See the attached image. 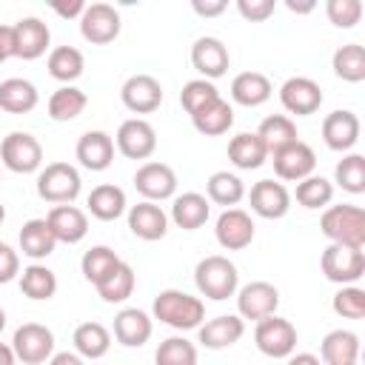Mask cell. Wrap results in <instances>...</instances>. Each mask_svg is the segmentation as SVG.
I'll use <instances>...</instances> for the list:
<instances>
[{
    "mask_svg": "<svg viewBox=\"0 0 365 365\" xmlns=\"http://www.w3.org/2000/svg\"><path fill=\"white\" fill-rule=\"evenodd\" d=\"M277 3L274 0H237V11L248 20V23H262L274 14Z\"/></svg>",
    "mask_w": 365,
    "mask_h": 365,
    "instance_id": "obj_49",
    "label": "cell"
},
{
    "mask_svg": "<svg viewBox=\"0 0 365 365\" xmlns=\"http://www.w3.org/2000/svg\"><path fill=\"white\" fill-rule=\"evenodd\" d=\"M3 220H6V205L0 202V225H3Z\"/></svg>",
    "mask_w": 365,
    "mask_h": 365,
    "instance_id": "obj_59",
    "label": "cell"
},
{
    "mask_svg": "<svg viewBox=\"0 0 365 365\" xmlns=\"http://www.w3.org/2000/svg\"><path fill=\"white\" fill-rule=\"evenodd\" d=\"M285 6L294 11V14H308V11H314L317 9V3L314 0H308V3H297V0H285Z\"/></svg>",
    "mask_w": 365,
    "mask_h": 365,
    "instance_id": "obj_56",
    "label": "cell"
},
{
    "mask_svg": "<svg viewBox=\"0 0 365 365\" xmlns=\"http://www.w3.org/2000/svg\"><path fill=\"white\" fill-rule=\"evenodd\" d=\"M120 11L108 3H91L80 14V34L91 46H106L120 34Z\"/></svg>",
    "mask_w": 365,
    "mask_h": 365,
    "instance_id": "obj_11",
    "label": "cell"
},
{
    "mask_svg": "<svg viewBox=\"0 0 365 365\" xmlns=\"http://www.w3.org/2000/svg\"><path fill=\"white\" fill-rule=\"evenodd\" d=\"M14 277H20V254L11 245L0 242V285L11 282Z\"/></svg>",
    "mask_w": 365,
    "mask_h": 365,
    "instance_id": "obj_50",
    "label": "cell"
},
{
    "mask_svg": "<svg viewBox=\"0 0 365 365\" xmlns=\"http://www.w3.org/2000/svg\"><path fill=\"white\" fill-rule=\"evenodd\" d=\"M279 308V291L277 285L265 282V279H254L242 288H237V317L240 319H265L271 314H277Z\"/></svg>",
    "mask_w": 365,
    "mask_h": 365,
    "instance_id": "obj_10",
    "label": "cell"
},
{
    "mask_svg": "<svg viewBox=\"0 0 365 365\" xmlns=\"http://www.w3.org/2000/svg\"><path fill=\"white\" fill-rule=\"evenodd\" d=\"M48 365H86V359L77 351H60V354H51Z\"/></svg>",
    "mask_w": 365,
    "mask_h": 365,
    "instance_id": "obj_54",
    "label": "cell"
},
{
    "mask_svg": "<svg viewBox=\"0 0 365 365\" xmlns=\"http://www.w3.org/2000/svg\"><path fill=\"white\" fill-rule=\"evenodd\" d=\"M257 137L262 140L268 157L277 154L279 148H285V145H291V143L299 140V137H297V123H294L288 114H271V117H265V120L259 123V128H257Z\"/></svg>",
    "mask_w": 365,
    "mask_h": 365,
    "instance_id": "obj_33",
    "label": "cell"
},
{
    "mask_svg": "<svg viewBox=\"0 0 365 365\" xmlns=\"http://www.w3.org/2000/svg\"><path fill=\"white\" fill-rule=\"evenodd\" d=\"M0 365H17V356H14L11 345H6V342H0Z\"/></svg>",
    "mask_w": 365,
    "mask_h": 365,
    "instance_id": "obj_57",
    "label": "cell"
},
{
    "mask_svg": "<svg viewBox=\"0 0 365 365\" xmlns=\"http://www.w3.org/2000/svg\"><path fill=\"white\" fill-rule=\"evenodd\" d=\"M57 240L48 228L46 220H29L23 228H20V251L31 259H46L51 251H54Z\"/></svg>",
    "mask_w": 365,
    "mask_h": 365,
    "instance_id": "obj_37",
    "label": "cell"
},
{
    "mask_svg": "<svg viewBox=\"0 0 365 365\" xmlns=\"http://www.w3.org/2000/svg\"><path fill=\"white\" fill-rule=\"evenodd\" d=\"M46 222H48L54 240L66 242V245H74L88 234V214L77 205H54L46 214Z\"/></svg>",
    "mask_w": 365,
    "mask_h": 365,
    "instance_id": "obj_22",
    "label": "cell"
},
{
    "mask_svg": "<svg viewBox=\"0 0 365 365\" xmlns=\"http://www.w3.org/2000/svg\"><path fill=\"white\" fill-rule=\"evenodd\" d=\"M194 282H197V291L214 302H222L228 297L237 294V285H240V274H237V265L222 257V254H211V257H202L194 268Z\"/></svg>",
    "mask_w": 365,
    "mask_h": 365,
    "instance_id": "obj_2",
    "label": "cell"
},
{
    "mask_svg": "<svg viewBox=\"0 0 365 365\" xmlns=\"http://www.w3.org/2000/svg\"><path fill=\"white\" fill-rule=\"evenodd\" d=\"M214 237L225 251H242L254 242V220L242 208H225L217 217Z\"/></svg>",
    "mask_w": 365,
    "mask_h": 365,
    "instance_id": "obj_14",
    "label": "cell"
},
{
    "mask_svg": "<svg viewBox=\"0 0 365 365\" xmlns=\"http://www.w3.org/2000/svg\"><path fill=\"white\" fill-rule=\"evenodd\" d=\"M354 365H359V362H354Z\"/></svg>",
    "mask_w": 365,
    "mask_h": 365,
    "instance_id": "obj_60",
    "label": "cell"
},
{
    "mask_svg": "<svg viewBox=\"0 0 365 365\" xmlns=\"http://www.w3.org/2000/svg\"><path fill=\"white\" fill-rule=\"evenodd\" d=\"M271 160H274L277 177H279V180H288V182H299V180L311 177L314 168H317V154H314V148H311L308 143H302V140H297V143L279 148L277 154H271Z\"/></svg>",
    "mask_w": 365,
    "mask_h": 365,
    "instance_id": "obj_16",
    "label": "cell"
},
{
    "mask_svg": "<svg viewBox=\"0 0 365 365\" xmlns=\"http://www.w3.org/2000/svg\"><path fill=\"white\" fill-rule=\"evenodd\" d=\"M134 282H137L134 268L120 259L94 288H97V294L103 297V302H125V299L134 294Z\"/></svg>",
    "mask_w": 365,
    "mask_h": 365,
    "instance_id": "obj_35",
    "label": "cell"
},
{
    "mask_svg": "<svg viewBox=\"0 0 365 365\" xmlns=\"http://www.w3.org/2000/svg\"><path fill=\"white\" fill-rule=\"evenodd\" d=\"M191 9L200 14V17H217L228 9V0H194Z\"/></svg>",
    "mask_w": 365,
    "mask_h": 365,
    "instance_id": "obj_51",
    "label": "cell"
},
{
    "mask_svg": "<svg viewBox=\"0 0 365 365\" xmlns=\"http://www.w3.org/2000/svg\"><path fill=\"white\" fill-rule=\"evenodd\" d=\"M294 197H297V202H299L302 208H311V211L325 208V205L334 200V182L325 180L322 174H311V177H305V180L297 182Z\"/></svg>",
    "mask_w": 365,
    "mask_h": 365,
    "instance_id": "obj_42",
    "label": "cell"
},
{
    "mask_svg": "<svg viewBox=\"0 0 365 365\" xmlns=\"http://www.w3.org/2000/svg\"><path fill=\"white\" fill-rule=\"evenodd\" d=\"M359 117L351 108H336L322 120V140L331 151H351L359 140Z\"/></svg>",
    "mask_w": 365,
    "mask_h": 365,
    "instance_id": "obj_20",
    "label": "cell"
},
{
    "mask_svg": "<svg viewBox=\"0 0 365 365\" xmlns=\"http://www.w3.org/2000/svg\"><path fill=\"white\" fill-rule=\"evenodd\" d=\"M0 160L14 174H31L43 165V145L29 131H11L0 143Z\"/></svg>",
    "mask_w": 365,
    "mask_h": 365,
    "instance_id": "obj_5",
    "label": "cell"
},
{
    "mask_svg": "<svg viewBox=\"0 0 365 365\" xmlns=\"http://www.w3.org/2000/svg\"><path fill=\"white\" fill-rule=\"evenodd\" d=\"M151 331H154V322L145 311L140 308H123L117 317H114V339L125 348H140L151 339Z\"/></svg>",
    "mask_w": 365,
    "mask_h": 365,
    "instance_id": "obj_25",
    "label": "cell"
},
{
    "mask_svg": "<svg viewBox=\"0 0 365 365\" xmlns=\"http://www.w3.org/2000/svg\"><path fill=\"white\" fill-rule=\"evenodd\" d=\"M334 180L342 191L362 194L365 191V157L362 154H345L334 168Z\"/></svg>",
    "mask_w": 365,
    "mask_h": 365,
    "instance_id": "obj_43",
    "label": "cell"
},
{
    "mask_svg": "<svg viewBox=\"0 0 365 365\" xmlns=\"http://www.w3.org/2000/svg\"><path fill=\"white\" fill-rule=\"evenodd\" d=\"M40 103L37 86L23 77H9L0 83V108L9 114H29Z\"/></svg>",
    "mask_w": 365,
    "mask_h": 365,
    "instance_id": "obj_30",
    "label": "cell"
},
{
    "mask_svg": "<svg viewBox=\"0 0 365 365\" xmlns=\"http://www.w3.org/2000/svg\"><path fill=\"white\" fill-rule=\"evenodd\" d=\"M279 103H282V108L288 114L308 117V114L319 111V106H322V88L311 77H288L279 86Z\"/></svg>",
    "mask_w": 365,
    "mask_h": 365,
    "instance_id": "obj_13",
    "label": "cell"
},
{
    "mask_svg": "<svg viewBox=\"0 0 365 365\" xmlns=\"http://www.w3.org/2000/svg\"><path fill=\"white\" fill-rule=\"evenodd\" d=\"M271 94H274V86L262 71H242L231 80V100L237 106L257 108V106L268 103Z\"/></svg>",
    "mask_w": 365,
    "mask_h": 365,
    "instance_id": "obj_26",
    "label": "cell"
},
{
    "mask_svg": "<svg viewBox=\"0 0 365 365\" xmlns=\"http://www.w3.org/2000/svg\"><path fill=\"white\" fill-rule=\"evenodd\" d=\"M322 365H354L359 359V336L348 328L328 331L319 345Z\"/></svg>",
    "mask_w": 365,
    "mask_h": 365,
    "instance_id": "obj_27",
    "label": "cell"
},
{
    "mask_svg": "<svg viewBox=\"0 0 365 365\" xmlns=\"http://www.w3.org/2000/svg\"><path fill=\"white\" fill-rule=\"evenodd\" d=\"M51 9H54L60 17H80V14L86 11V3H83V0H71V3H60V0H54Z\"/></svg>",
    "mask_w": 365,
    "mask_h": 365,
    "instance_id": "obj_53",
    "label": "cell"
},
{
    "mask_svg": "<svg viewBox=\"0 0 365 365\" xmlns=\"http://www.w3.org/2000/svg\"><path fill=\"white\" fill-rule=\"evenodd\" d=\"M151 314H154V319H160L168 328L191 331V328H200L202 325V319H205V302L200 297L185 294V291L165 288V291H160L154 297Z\"/></svg>",
    "mask_w": 365,
    "mask_h": 365,
    "instance_id": "obj_1",
    "label": "cell"
},
{
    "mask_svg": "<svg viewBox=\"0 0 365 365\" xmlns=\"http://www.w3.org/2000/svg\"><path fill=\"white\" fill-rule=\"evenodd\" d=\"M14 34V57L20 60H37L46 54L51 43V31L40 17H23L11 26Z\"/></svg>",
    "mask_w": 365,
    "mask_h": 365,
    "instance_id": "obj_19",
    "label": "cell"
},
{
    "mask_svg": "<svg viewBox=\"0 0 365 365\" xmlns=\"http://www.w3.org/2000/svg\"><path fill=\"white\" fill-rule=\"evenodd\" d=\"M117 262H120V257H117L114 248H108V245H91V248L83 254L80 268H83V277H86L91 285H97Z\"/></svg>",
    "mask_w": 365,
    "mask_h": 365,
    "instance_id": "obj_44",
    "label": "cell"
},
{
    "mask_svg": "<svg viewBox=\"0 0 365 365\" xmlns=\"http://www.w3.org/2000/svg\"><path fill=\"white\" fill-rule=\"evenodd\" d=\"M228 160L240 168V171H254L268 160V151L262 145V140L257 137V131H242L237 137H231L228 143Z\"/></svg>",
    "mask_w": 365,
    "mask_h": 365,
    "instance_id": "obj_32",
    "label": "cell"
},
{
    "mask_svg": "<svg viewBox=\"0 0 365 365\" xmlns=\"http://www.w3.org/2000/svg\"><path fill=\"white\" fill-rule=\"evenodd\" d=\"M319 268H322L325 279H331L336 285H354L365 274V251L331 242L319 257Z\"/></svg>",
    "mask_w": 365,
    "mask_h": 365,
    "instance_id": "obj_6",
    "label": "cell"
},
{
    "mask_svg": "<svg viewBox=\"0 0 365 365\" xmlns=\"http://www.w3.org/2000/svg\"><path fill=\"white\" fill-rule=\"evenodd\" d=\"M134 188L143 194V200L148 202H160V200H171L177 194V174L168 163H143L134 174Z\"/></svg>",
    "mask_w": 365,
    "mask_h": 365,
    "instance_id": "obj_12",
    "label": "cell"
},
{
    "mask_svg": "<svg viewBox=\"0 0 365 365\" xmlns=\"http://www.w3.org/2000/svg\"><path fill=\"white\" fill-rule=\"evenodd\" d=\"M86 205H88V214L97 217V220H103V222H111V220L123 217L125 208H128L125 205V191L120 185H114V182L94 185L91 194H88V200H86Z\"/></svg>",
    "mask_w": 365,
    "mask_h": 365,
    "instance_id": "obj_29",
    "label": "cell"
},
{
    "mask_svg": "<svg viewBox=\"0 0 365 365\" xmlns=\"http://www.w3.org/2000/svg\"><path fill=\"white\" fill-rule=\"evenodd\" d=\"M251 211L262 220H282L291 211V194L282 182L277 180H259L248 191Z\"/></svg>",
    "mask_w": 365,
    "mask_h": 365,
    "instance_id": "obj_17",
    "label": "cell"
},
{
    "mask_svg": "<svg viewBox=\"0 0 365 365\" xmlns=\"http://www.w3.org/2000/svg\"><path fill=\"white\" fill-rule=\"evenodd\" d=\"M288 365H322V359L314 356V354H291Z\"/></svg>",
    "mask_w": 365,
    "mask_h": 365,
    "instance_id": "obj_55",
    "label": "cell"
},
{
    "mask_svg": "<svg viewBox=\"0 0 365 365\" xmlns=\"http://www.w3.org/2000/svg\"><path fill=\"white\" fill-rule=\"evenodd\" d=\"M86 106H88V97H86L83 88H77V86H60L48 97V117L57 120V123H68V120L80 117Z\"/></svg>",
    "mask_w": 365,
    "mask_h": 365,
    "instance_id": "obj_39",
    "label": "cell"
},
{
    "mask_svg": "<svg viewBox=\"0 0 365 365\" xmlns=\"http://www.w3.org/2000/svg\"><path fill=\"white\" fill-rule=\"evenodd\" d=\"M71 342L83 359H100L111 348V331L103 322H80L71 334Z\"/></svg>",
    "mask_w": 365,
    "mask_h": 365,
    "instance_id": "obj_31",
    "label": "cell"
},
{
    "mask_svg": "<svg viewBox=\"0 0 365 365\" xmlns=\"http://www.w3.org/2000/svg\"><path fill=\"white\" fill-rule=\"evenodd\" d=\"M191 123H194V128L200 131V134H205V137H220V134H225L231 125H234V108H231V103L228 100H214V103H208L205 108H200L197 114H191Z\"/></svg>",
    "mask_w": 365,
    "mask_h": 365,
    "instance_id": "obj_34",
    "label": "cell"
},
{
    "mask_svg": "<svg viewBox=\"0 0 365 365\" xmlns=\"http://www.w3.org/2000/svg\"><path fill=\"white\" fill-rule=\"evenodd\" d=\"M242 334H245V319H240L237 314H220V317H214L197 328V339L208 351L231 348L234 342L242 339Z\"/></svg>",
    "mask_w": 365,
    "mask_h": 365,
    "instance_id": "obj_21",
    "label": "cell"
},
{
    "mask_svg": "<svg viewBox=\"0 0 365 365\" xmlns=\"http://www.w3.org/2000/svg\"><path fill=\"white\" fill-rule=\"evenodd\" d=\"M205 194H208V202H217V205H225V208H234L242 197H245V185L237 174L231 171H214L205 182Z\"/></svg>",
    "mask_w": 365,
    "mask_h": 365,
    "instance_id": "obj_40",
    "label": "cell"
},
{
    "mask_svg": "<svg viewBox=\"0 0 365 365\" xmlns=\"http://www.w3.org/2000/svg\"><path fill=\"white\" fill-rule=\"evenodd\" d=\"M3 328H6V311L0 308V334H3Z\"/></svg>",
    "mask_w": 365,
    "mask_h": 365,
    "instance_id": "obj_58",
    "label": "cell"
},
{
    "mask_svg": "<svg viewBox=\"0 0 365 365\" xmlns=\"http://www.w3.org/2000/svg\"><path fill=\"white\" fill-rule=\"evenodd\" d=\"M254 342H257V348L265 356H271V359H288L297 351V328H294V322L271 314V317H265V319L257 322Z\"/></svg>",
    "mask_w": 365,
    "mask_h": 365,
    "instance_id": "obj_7",
    "label": "cell"
},
{
    "mask_svg": "<svg viewBox=\"0 0 365 365\" xmlns=\"http://www.w3.org/2000/svg\"><path fill=\"white\" fill-rule=\"evenodd\" d=\"M211 214V202L205 194H197V191H185L180 197H174V205H171V220L177 228L182 231H197L205 225Z\"/></svg>",
    "mask_w": 365,
    "mask_h": 365,
    "instance_id": "obj_28",
    "label": "cell"
},
{
    "mask_svg": "<svg viewBox=\"0 0 365 365\" xmlns=\"http://www.w3.org/2000/svg\"><path fill=\"white\" fill-rule=\"evenodd\" d=\"M322 234L336 245L365 248V211L359 205H331L319 220Z\"/></svg>",
    "mask_w": 365,
    "mask_h": 365,
    "instance_id": "obj_3",
    "label": "cell"
},
{
    "mask_svg": "<svg viewBox=\"0 0 365 365\" xmlns=\"http://www.w3.org/2000/svg\"><path fill=\"white\" fill-rule=\"evenodd\" d=\"M331 68L345 83H362L365 80V48L359 43H345L334 51Z\"/></svg>",
    "mask_w": 365,
    "mask_h": 365,
    "instance_id": "obj_38",
    "label": "cell"
},
{
    "mask_svg": "<svg viewBox=\"0 0 365 365\" xmlns=\"http://www.w3.org/2000/svg\"><path fill=\"white\" fill-rule=\"evenodd\" d=\"M77 160L88 171H106L114 163V137L108 131H86L74 148Z\"/></svg>",
    "mask_w": 365,
    "mask_h": 365,
    "instance_id": "obj_24",
    "label": "cell"
},
{
    "mask_svg": "<svg viewBox=\"0 0 365 365\" xmlns=\"http://www.w3.org/2000/svg\"><path fill=\"white\" fill-rule=\"evenodd\" d=\"M214 100H220V91H217V86H214L211 80H202V77L188 80V83L182 86V91H180V106H182L188 114H197L200 108H205V106L214 103Z\"/></svg>",
    "mask_w": 365,
    "mask_h": 365,
    "instance_id": "obj_46",
    "label": "cell"
},
{
    "mask_svg": "<svg viewBox=\"0 0 365 365\" xmlns=\"http://www.w3.org/2000/svg\"><path fill=\"white\" fill-rule=\"evenodd\" d=\"M128 228H131L134 237H140L145 242H157L168 231V214L157 202L143 200V202L128 208Z\"/></svg>",
    "mask_w": 365,
    "mask_h": 365,
    "instance_id": "obj_23",
    "label": "cell"
},
{
    "mask_svg": "<svg viewBox=\"0 0 365 365\" xmlns=\"http://www.w3.org/2000/svg\"><path fill=\"white\" fill-rule=\"evenodd\" d=\"M331 308H334L336 317L362 319V317H365V291L356 288V285H342V288L334 294Z\"/></svg>",
    "mask_w": 365,
    "mask_h": 365,
    "instance_id": "obj_47",
    "label": "cell"
},
{
    "mask_svg": "<svg viewBox=\"0 0 365 365\" xmlns=\"http://www.w3.org/2000/svg\"><path fill=\"white\" fill-rule=\"evenodd\" d=\"M325 14L336 29H354L362 17V3L359 0H328Z\"/></svg>",
    "mask_w": 365,
    "mask_h": 365,
    "instance_id": "obj_48",
    "label": "cell"
},
{
    "mask_svg": "<svg viewBox=\"0 0 365 365\" xmlns=\"http://www.w3.org/2000/svg\"><path fill=\"white\" fill-rule=\"evenodd\" d=\"M11 351L23 365L48 362L54 354V334L40 322H23L11 336Z\"/></svg>",
    "mask_w": 365,
    "mask_h": 365,
    "instance_id": "obj_8",
    "label": "cell"
},
{
    "mask_svg": "<svg viewBox=\"0 0 365 365\" xmlns=\"http://www.w3.org/2000/svg\"><path fill=\"white\" fill-rule=\"evenodd\" d=\"M114 145L128 160H148L157 151V131L148 120L131 117V120L120 123V128L114 134Z\"/></svg>",
    "mask_w": 365,
    "mask_h": 365,
    "instance_id": "obj_9",
    "label": "cell"
},
{
    "mask_svg": "<svg viewBox=\"0 0 365 365\" xmlns=\"http://www.w3.org/2000/svg\"><path fill=\"white\" fill-rule=\"evenodd\" d=\"M46 66H48V74H51L54 80L71 86V83L83 74L86 57H83V51L74 48V46H57V48L48 51V63H46Z\"/></svg>",
    "mask_w": 365,
    "mask_h": 365,
    "instance_id": "obj_36",
    "label": "cell"
},
{
    "mask_svg": "<svg viewBox=\"0 0 365 365\" xmlns=\"http://www.w3.org/2000/svg\"><path fill=\"white\" fill-rule=\"evenodd\" d=\"M20 291L29 299H51L57 294V274L40 262H31L29 268H23L20 274Z\"/></svg>",
    "mask_w": 365,
    "mask_h": 365,
    "instance_id": "obj_41",
    "label": "cell"
},
{
    "mask_svg": "<svg viewBox=\"0 0 365 365\" xmlns=\"http://www.w3.org/2000/svg\"><path fill=\"white\" fill-rule=\"evenodd\" d=\"M154 365H197V345L185 336H168L160 342Z\"/></svg>",
    "mask_w": 365,
    "mask_h": 365,
    "instance_id": "obj_45",
    "label": "cell"
},
{
    "mask_svg": "<svg viewBox=\"0 0 365 365\" xmlns=\"http://www.w3.org/2000/svg\"><path fill=\"white\" fill-rule=\"evenodd\" d=\"M83 180L71 163H48L37 174V197L54 205H71L80 197Z\"/></svg>",
    "mask_w": 365,
    "mask_h": 365,
    "instance_id": "obj_4",
    "label": "cell"
},
{
    "mask_svg": "<svg viewBox=\"0 0 365 365\" xmlns=\"http://www.w3.org/2000/svg\"><path fill=\"white\" fill-rule=\"evenodd\" d=\"M14 57V34H11V26H0V66Z\"/></svg>",
    "mask_w": 365,
    "mask_h": 365,
    "instance_id": "obj_52",
    "label": "cell"
},
{
    "mask_svg": "<svg viewBox=\"0 0 365 365\" xmlns=\"http://www.w3.org/2000/svg\"><path fill=\"white\" fill-rule=\"evenodd\" d=\"M191 66L202 74V80H211L214 83L217 77H222L228 71L231 54H228L225 43L220 37L205 34V37H197L194 46H191Z\"/></svg>",
    "mask_w": 365,
    "mask_h": 365,
    "instance_id": "obj_18",
    "label": "cell"
},
{
    "mask_svg": "<svg viewBox=\"0 0 365 365\" xmlns=\"http://www.w3.org/2000/svg\"><path fill=\"white\" fill-rule=\"evenodd\" d=\"M120 100L134 114H151L163 103V86L151 74H131L120 88Z\"/></svg>",
    "mask_w": 365,
    "mask_h": 365,
    "instance_id": "obj_15",
    "label": "cell"
}]
</instances>
